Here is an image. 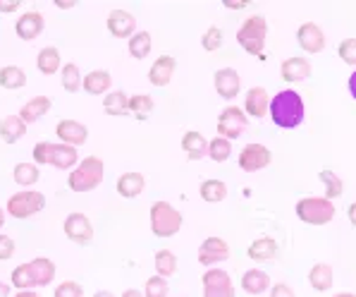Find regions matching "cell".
<instances>
[{
    "mask_svg": "<svg viewBox=\"0 0 356 297\" xmlns=\"http://www.w3.org/2000/svg\"><path fill=\"white\" fill-rule=\"evenodd\" d=\"M304 98L294 89H282L270 98V120L282 130H294L304 123Z\"/></svg>",
    "mask_w": 356,
    "mask_h": 297,
    "instance_id": "cell-1",
    "label": "cell"
},
{
    "mask_svg": "<svg viewBox=\"0 0 356 297\" xmlns=\"http://www.w3.org/2000/svg\"><path fill=\"white\" fill-rule=\"evenodd\" d=\"M36 166H53L58 170H72L79 163V153L74 146H67L63 142L53 144V142H38L31 151Z\"/></svg>",
    "mask_w": 356,
    "mask_h": 297,
    "instance_id": "cell-2",
    "label": "cell"
},
{
    "mask_svg": "<svg viewBox=\"0 0 356 297\" xmlns=\"http://www.w3.org/2000/svg\"><path fill=\"white\" fill-rule=\"evenodd\" d=\"M103 178H106V166H103L101 158L86 156L84 161L76 163V166L72 168V173L67 175V187L72 192L84 195V192L96 190V187L103 183Z\"/></svg>",
    "mask_w": 356,
    "mask_h": 297,
    "instance_id": "cell-3",
    "label": "cell"
},
{
    "mask_svg": "<svg viewBox=\"0 0 356 297\" xmlns=\"http://www.w3.org/2000/svg\"><path fill=\"white\" fill-rule=\"evenodd\" d=\"M266 38H268V22L263 15H251L242 22L237 29V43L244 48L249 56L261 58L266 51Z\"/></svg>",
    "mask_w": 356,
    "mask_h": 297,
    "instance_id": "cell-4",
    "label": "cell"
},
{
    "mask_svg": "<svg viewBox=\"0 0 356 297\" xmlns=\"http://www.w3.org/2000/svg\"><path fill=\"white\" fill-rule=\"evenodd\" d=\"M184 218L170 201H153L151 204V230L156 238H172L179 233Z\"/></svg>",
    "mask_w": 356,
    "mask_h": 297,
    "instance_id": "cell-5",
    "label": "cell"
},
{
    "mask_svg": "<svg viewBox=\"0 0 356 297\" xmlns=\"http://www.w3.org/2000/svg\"><path fill=\"white\" fill-rule=\"evenodd\" d=\"M335 204L325 197H304L297 201V218L309 225H325L335 218Z\"/></svg>",
    "mask_w": 356,
    "mask_h": 297,
    "instance_id": "cell-6",
    "label": "cell"
},
{
    "mask_svg": "<svg viewBox=\"0 0 356 297\" xmlns=\"http://www.w3.org/2000/svg\"><path fill=\"white\" fill-rule=\"evenodd\" d=\"M43 208H46V195H41V192H36V190L17 192V195H13L8 199V216L17 218V221L36 216Z\"/></svg>",
    "mask_w": 356,
    "mask_h": 297,
    "instance_id": "cell-7",
    "label": "cell"
},
{
    "mask_svg": "<svg viewBox=\"0 0 356 297\" xmlns=\"http://www.w3.org/2000/svg\"><path fill=\"white\" fill-rule=\"evenodd\" d=\"M237 163L244 173H259V170L268 168L273 163V151L266 144L251 142V144H246L242 151H239Z\"/></svg>",
    "mask_w": 356,
    "mask_h": 297,
    "instance_id": "cell-8",
    "label": "cell"
},
{
    "mask_svg": "<svg viewBox=\"0 0 356 297\" xmlns=\"http://www.w3.org/2000/svg\"><path fill=\"white\" fill-rule=\"evenodd\" d=\"M246 128H249V118H246V113L239 106H227L220 113V118H218V135L229 142L242 137Z\"/></svg>",
    "mask_w": 356,
    "mask_h": 297,
    "instance_id": "cell-9",
    "label": "cell"
},
{
    "mask_svg": "<svg viewBox=\"0 0 356 297\" xmlns=\"http://www.w3.org/2000/svg\"><path fill=\"white\" fill-rule=\"evenodd\" d=\"M201 285H204V297H234V283L222 268H208L201 276Z\"/></svg>",
    "mask_w": 356,
    "mask_h": 297,
    "instance_id": "cell-10",
    "label": "cell"
},
{
    "mask_svg": "<svg viewBox=\"0 0 356 297\" xmlns=\"http://www.w3.org/2000/svg\"><path fill=\"white\" fill-rule=\"evenodd\" d=\"M63 230H65V235H67V240L76 242V245H89V242L94 240V225H91L89 216H84V213H79V211L70 213V216L65 218Z\"/></svg>",
    "mask_w": 356,
    "mask_h": 297,
    "instance_id": "cell-11",
    "label": "cell"
},
{
    "mask_svg": "<svg viewBox=\"0 0 356 297\" xmlns=\"http://www.w3.org/2000/svg\"><path fill=\"white\" fill-rule=\"evenodd\" d=\"M297 43L301 46V51L304 53L316 56V53L325 51V34H323V29L318 24H314V22H304V24L297 29Z\"/></svg>",
    "mask_w": 356,
    "mask_h": 297,
    "instance_id": "cell-12",
    "label": "cell"
},
{
    "mask_svg": "<svg viewBox=\"0 0 356 297\" xmlns=\"http://www.w3.org/2000/svg\"><path fill=\"white\" fill-rule=\"evenodd\" d=\"M229 259V245L222 238H206L199 247L201 266H218Z\"/></svg>",
    "mask_w": 356,
    "mask_h": 297,
    "instance_id": "cell-13",
    "label": "cell"
},
{
    "mask_svg": "<svg viewBox=\"0 0 356 297\" xmlns=\"http://www.w3.org/2000/svg\"><path fill=\"white\" fill-rule=\"evenodd\" d=\"M56 135L58 139L63 142V144L67 146H81L86 144V139H89V128L86 125H81L79 120H60L56 125Z\"/></svg>",
    "mask_w": 356,
    "mask_h": 297,
    "instance_id": "cell-14",
    "label": "cell"
},
{
    "mask_svg": "<svg viewBox=\"0 0 356 297\" xmlns=\"http://www.w3.org/2000/svg\"><path fill=\"white\" fill-rule=\"evenodd\" d=\"M213 84H216L218 96L232 101V98H237V93L242 91V77H239L237 70L222 68V70H218L216 77H213Z\"/></svg>",
    "mask_w": 356,
    "mask_h": 297,
    "instance_id": "cell-15",
    "label": "cell"
},
{
    "mask_svg": "<svg viewBox=\"0 0 356 297\" xmlns=\"http://www.w3.org/2000/svg\"><path fill=\"white\" fill-rule=\"evenodd\" d=\"M43 26H46V20H43L41 13L36 10H29V13H22L19 20L15 22V31L22 41H34L43 34Z\"/></svg>",
    "mask_w": 356,
    "mask_h": 297,
    "instance_id": "cell-16",
    "label": "cell"
},
{
    "mask_svg": "<svg viewBox=\"0 0 356 297\" xmlns=\"http://www.w3.org/2000/svg\"><path fill=\"white\" fill-rule=\"evenodd\" d=\"M268 111H270V96L263 86H251L244 96V113L246 118H266Z\"/></svg>",
    "mask_w": 356,
    "mask_h": 297,
    "instance_id": "cell-17",
    "label": "cell"
},
{
    "mask_svg": "<svg viewBox=\"0 0 356 297\" xmlns=\"http://www.w3.org/2000/svg\"><path fill=\"white\" fill-rule=\"evenodd\" d=\"M106 24H108V31H111L115 38H131L136 34V20L127 10H113V13L108 15Z\"/></svg>",
    "mask_w": 356,
    "mask_h": 297,
    "instance_id": "cell-18",
    "label": "cell"
},
{
    "mask_svg": "<svg viewBox=\"0 0 356 297\" xmlns=\"http://www.w3.org/2000/svg\"><path fill=\"white\" fill-rule=\"evenodd\" d=\"M311 63L306 58L301 56H294V58H287L282 60L280 65V77L287 84H301V82H306L311 77Z\"/></svg>",
    "mask_w": 356,
    "mask_h": 297,
    "instance_id": "cell-19",
    "label": "cell"
},
{
    "mask_svg": "<svg viewBox=\"0 0 356 297\" xmlns=\"http://www.w3.org/2000/svg\"><path fill=\"white\" fill-rule=\"evenodd\" d=\"M175 68H177V60L172 56H161L158 60H153L149 70V82L153 86H158V89H163V86H168L172 82Z\"/></svg>",
    "mask_w": 356,
    "mask_h": 297,
    "instance_id": "cell-20",
    "label": "cell"
},
{
    "mask_svg": "<svg viewBox=\"0 0 356 297\" xmlns=\"http://www.w3.org/2000/svg\"><path fill=\"white\" fill-rule=\"evenodd\" d=\"M53 108V101L48 96H34L19 108V118L24 120V125H31V123H38L48 111Z\"/></svg>",
    "mask_w": 356,
    "mask_h": 297,
    "instance_id": "cell-21",
    "label": "cell"
},
{
    "mask_svg": "<svg viewBox=\"0 0 356 297\" xmlns=\"http://www.w3.org/2000/svg\"><path fill=\"white\" fill-rule=\"evenodd\" d=\"M246 254H249V259H254V261H273L280 257V245H277V240H273V238H259V240L251 242Z\"/></svg>",
    "mask_w": 356,
    "mask_h": 297,
    "instance_id": "cell-22",
    "label": "cell"
},
{
    "mask_svg": "<svg viewBox=\"0 0 356 297\" xmlns=\"http://www.w3.org/2000/svg\"><path fill=\"white\" fill-rule=\"evenodd\" d=\"M81 86H84V91L91 93V96H103V93H111L113 77L108 70H91L89 75H84Z\"/></svg>",
    "mask_w": 356,
    "mask_h": 297,
    "instance_id": "cell-23",
    "label": "cell"
},
{
    "mask_svg": "<svg viewBox=\"0 0 356 297\" xmlns=\"http://www.w3.org/2000/svg\"><path fill=\"white\" fill-rule=\"evenodd\" d=\"M182 151L187 153L189 161H201L204 156H208V139L201 132L189 130L182 137Z\"/></svg>",
    "mask_w": 356,
    "mask_h": 297,
    "instance_id": "cell-24",
    "label": "cell"
},
{
    "mask_svg": "<svg viewBox=\"0 0 356 297\" xmlns=\"http://www.w3.org/2000/svg\"><path fill=\"white\" fill-rule=\"evenodd\" d=\"M115 187H118L120 197H124V199H136V197L144 192L146 178L141 173H122L118 178V183H115Z\"/></svg>",
    "mask_w": 356,
    "mask_h": 297,
    "instance_id": "cell-25",
    "label": "cell"
},
{
    "mask_svg": "<svg viewBox=\"0 0 356 297\" xmlns=\"http://www.w3.org/2000/svg\"><path fill=\"white\" fill-rule=\"evenodd\" d=\"M242 290L249 295H263L270 290V276L261 268H249L242 276Z\"/></svg>",
    "mask_w": 356,
    "mask_h": 297,
    "instance_id": "cell-26",
    "label": "cell"
},
{
    "mask_svg": "<svg viewBox=\"0 0 356 297\" xmlns=\"http://www.w3.org/2000/svg\"><path fill=\"white\" fill-rule=\"evenodd\" d=\"M36 68H38V73L46 75V77L60 73V70H63V58H60L58 48L56 46L41 48V51H38V56H36Z\"/></svg>",
    "mask_w": 356,
    "mask_h": 297,
    "instance_id": "cell-27",
    "label": "cell"
},
{
    "mask_svg": "<svg viewBox=\"0 0 356 297\" xmlns=\"http://www.w3.org/2000/svg\"><path fill=\"white\" fill-rule=\"evenodd\" d=\"M24 135H26V125L19 115H8V118L0 120V139L5 144H17Z\"/></svg>",
    "mask_w": 356,
    "mask_h": 297,
    "instance_id": "cell-28",
    "label": "cell"
},
{
    "mask_svg": "<svg viewBox=\"0 0 356 297\" xmlns=\"http://www.w3.org/2000/svg\"><path fill=\"white\" fill-rule=\"evenodd\" d=\"M332 280H335V273H332V266L327 264H314L309 271V283L314 290L318 293H327L332 288Z\"/></svg>",
    "mask_w": 356,
    "mask_h": 297,
    "instance_id": "cell-29",
    "label": "cell"
},
{
    "mask_svg": "<svg viewBox=\"0 0 356 297\" xmlns=\"http://www.w3.org/2000/svg\"><path fill=\"white\" fill-rule=\"evenodd\" d=\"M31 271H34V278H36V285H51L53 280H56V264H53V259H48V257H36V259H31Z\"/></svg>",
    "mask_w": 356,
    "mask_h": 297,
    "instance_id": "cell-30",
    "label": "cell"
},
{
    "mask_svg": "<svg viewBox=\"0 0 356 297\" xmlns=\"http://www.w3.org/2000/svg\"><path fill=\"white\" fill-rule=\"evenodd\" d=\"M199 197L208 204H218V201H225L227 199V185L218 178L204 180L199 187Z\"/></svg>",
    "mask_w": 356,
    "mask_h": 297,
    "instance_id": "cell-31",
    "label": "cell"
},
{
    "mask_svg": "<svg viewBox=\"0 0 356 297\" xmlns=\"http://www.w3.org/2000/svg\"><path fill=\"white\" fill-rule=\"evenodd\" d=\"M103 111L113 118H122L129 113V96L124 91H111L103 98Z\"/></svg>",
    "mask_w": 356,
    "mask_h": 297,
    "instance_id": "cell-32",
    "label": "cell"
},
{
    "mask_svg": "<svg viewBox=\"0 0 356 297\" xmlns=\"http://www.w3.org/2000/svg\"><path fill=\"white\" fill-rule=\"evenodd\" d=\"M26 84V73L17 65H5L0 68V86L8 91H17Z\"/></svg>",
    "mask_w": 356,
    "mask_h": 297,
    "instance_id": "cell-33",
    "label": "cell"
},
{
    "mask_svg": "<svg viewBox=\"0 0 356 297\" xmlns=\"http://www.w3.org/2000/svg\"><path fill=\"white\" fill-rule=\"evenodd\" d=\"M13 178L19 187L29 190V187H34L41 180V170H38L36 163H17L13 170Z\"/></svg>",
    "mask_w": 356,
    "mask_h": 297,
    "instance_id": "cell-34",
    "label": "cell"
},
{
    "mask_svg": "<svg viewBox=\"0 0 356 297\" xmlns=\"http://www.w3.org/2000/svg\"><path fill=\"white\" fill-rule=\"evenodd\" d=\"M81 82H84V77L79 73V65L65 63L63 70H60V84H63V89L70 93H76L81 89Z\"/></svg>",
    "mask_w": 356,
    "mask_h": 297,
    "instance_id": "cell-35",
    "label": "cell"
},
{
    "mask_svg": "<svg viewBox=\"0 0 356 297\" xmlns=\"http://www.w3.org/2000/svg\"><path fill=\"white\" fill-rule=\"evenodd\" d=\"M127 46H129V56L131 58L144 60V58H149V53L153 48V38H151L149 31H136V34L129 38Z\"/></svg>",
    "mask_w": 356,
    "mask_h": 297,
    "instance_id": "cell-36",
    "label": "cell"
},
{
    "mask_svg": "<svg viewBox=\"0 0 356 297\" xmlns=\"http://www.w3.org/2000/svg\"><path fill=\"white\" fill-rule=\"evenodd\" d=\"M153 264H156V273L163 278H170L177 273V257L170 250H158L156 257H153Z\"/></svg>",
    "mask_w": 356,
    "mask_h": 297,
    "instance_id": "cell-37",
    "label": "cell"
},
{
    "mask_svg": "<svg viewBox=\"0 0 356 297\" xmlns=\"http://www.w3.org/2000/svg\"><path fill=\"white\" fill-rule=\"evenodd\" d=\"M318 178H321V183L325 185V199L332 201V199H339V197L344 195V183H342V178H339L337 173L323 168L318 173Z\"/></svg>",
    "mask_w": 356,
    "mask_h": 297,
    "instance_id": "cell-38",
    "label": "cell"
},
{
    "mask_svg": "<svg viewBox=\"0 0 356 297\" xmlns=\"http://www.w3.org/2000/svg\"><path fill=\"white\" fill-rule=\"evenodd\" d=\"M232 156V142L225 139V137H213L211 142H208V158L216 163H225L227 158Z\"/></svg>",
    "mask_w": 356,
    "mask_h": 297,
    "instance_id": "cell-39",
    "label": "cell"
},
{
    "mask_svg": "<svg viewBox=\"0 0 356 297\" xmlns=\"http://www.w3.org/2000/svg\"><path fill=\"white\" fill-rule=\"evenodd\" d=\"M10 283H13L17 290H31V288H36V278H34V271H31V264H19L17 268H13Z\"/></svg>",
    "mask_w": 356,
    "mask_h": 297,
    "instance_id": "cell-40",
    "label": "cell"
},
{
    "mask_svg": "<svg viewBox=\"0 0 356 297\" xmlns=\"http://www.w3.org/2000/svg\"><path fill=\"white\" fill-rule=\"evenodd\" d=\"M153 111V98L149 93H134L129 96V113L139 120H146Z\"/></svg>",
    "mask_w": 356,
    "mask_h": 297,
    "instance_id": "cell-41",
    "label": "cell"
},
{
    "mask_svg": "<svg viewBox=\"0 0 356 297\" xmlns=\"http://www.w3.org/2000/svg\"><path fill=\"white\" fill-rule=\"evenodd\" d=\"M201 46H204V51L208 53H216L222 48V29L218 24L208 26L204 31V36H201Z\"/></svg>",
    "mask_w": 356,
    "mask_h": 297,
    "instance_id": "cell-42",
    "label": "cell"
},
{
    "mask_svg": "<svg viewBox=\"0 0 356 297\" xmlns=\"http://www.w3.org/2000/svg\"><path fill=\"white\" fill-rule=\"evenodd\" d=\"M170 295V285H168V278L163 276H151L146 280V288H144V297H168Z\"/></svg>",
    "mask_w": 356,
    "mask_h": 297,
    "instance_id": "cell-43",
    "label": "cell"
},
{
    "mask_svg": "<svg viewBox=\"0 0 356 297\" xmlns=\"http://www.w3.org/2000/svg\"><path fill=\"white\" fill-rule=\"evenodd\" d=\"M337 56L342 58L344 65L356 68V38H344V41L337 46Z\"/></svg>",
    "mask_w": 356,
    "mask_h": 297,
    "instance_id": "cell-44",
    "label": "cell"
},
{
    "mask_svg": "<svg viewBox=\"0 0 356 297\" xmlns=\"http://www.w3.org/2000/svg\"><path fill=\"white\" fill-rule=\"evenodd\" d=\"M81 295H84V288L76 280H63L56 288V293H53V297H81Z\"/></svg>",
    "mask_w": 356,
    "mask_h": 297,
    "instance_id": "cell-45",
    "label": "cell"
},
{
    "mask_svg": "<svg viewBox=\"0 0 356 297\" xmlns=\"http://www.w3.org/2000/svg\"><path fill=\"white\" fill-rule=\"evenodd\" d=\"M15 257V240L10 235L0 233V261H8Z\"/></svg>",
    "mask_w": 356,
    "mask_h": 297,
    "instance_id": "cell-46",
    "label": "cell"
},
{
    "mask_svg": "<svg viewBox=\"0 0 356 297\" xmlns=\"http://www.w3.org/2000/svg\"><path fill=\"white\" fill-rule=\"evenodd\" d=\"M268 293H270V297H297V295H294V290L289 288L287 283H275V285H270V290H268Z\"/></svg>",
    "mask_w": 356,
    "mask_h": 297,
    "instance_id": "cell-47",
    "label": "cell"
},
{
    "mask_svg": "<svg viewBox=\"0 0 356 297\" xmlns=\"http://www.w3.org/2000/svg\"><path fill=\"white\" fill-rule=\"evenodd\" d=\"M19 8H22V3H19V0H10V3H5V0H0V13H3V15L17 13Z\"/></svg>",
    "mask_w": 356,
    "mask_h": 297,
    "instance_id": "cell-48",
    "label": "cell"
},
{
    "mask_svg": "<svg viewBox=\"0 0 356 297\" xmlns=\"http://www.w3.org/2000/svg\"><path fill=\"white\" fill-rule=\"evenodd\" d=\"M347 86H349V93H352V98H354V101H356V70H354V73H352V77H349Z\"/></svg>",
    "mask_w": 356,
    "mask_h": 297,
    "instance_id": "cell-49",
    "label": "cell"
},
{
    "mask_svg": "<svg viewBox=\"0 0 356 297\" xmlns=\"http://www.w3.org/2000/svg\"><path fill=\"white\" fill-rule=\"evenodd\" d=\"M347 218H349V223H352L354 228H356V201H354V204H349V208H347Z\"/></svg>",
    "mask_w": 356,
    "mask_h": 297,
    "instance_id": "cell-50",
    "label": "cell"
},
{
    "mask_svg": "<svg viewBox=\"0 0 356 297\" xmlns=\"http://www.w3.org/2000/svg\"><path fill=\"white\" fill-rule=\"evenodd\" d=\"M251 3H225V8L227 10H244V8H249Z\"/></svg>",
    "mask_w": 356,
    "mask_h": 297,
    "instance_id": "cell-51",
    "label": "cell"
},
{
    "mask_svg": "<svg viewBox=\"0 0 356 297\" xmlns=\"http://www.w3.org/2000/svg\"><path fill=\"white\" fill-rule=\"evenodd\" d=\"M122 297H144L141 295V290H134V288H129V290H124Z\"/></svg>",
    "mask_w": 356,
    "mask_h": 297,
    "instance_id": "cell-52",
    "label": "cell"
},
{
    "mask_svg": "<svg viewBox=\"0 0 356 297\" xmlns=\"http://www.w3.org/2000/svg\"><path fill=\"white\" fill-rule=\"evenodd\" d=\"M15 297H38V293H34V290H19Z\"/></svg>",
    "mask_w": 356,
    "mask_h": 297,
    "instance_id": "cell-53",
    "label": "cell"
},
{
    "mask_svg": "<svg viewBox=\"0 0 356 297\" xmlns=\"http://www.w3.org/2000/svg\"><path fill=\"white\" fill-rule=\"evenodd\" d=\"M10 295V288L5 283H0V297H8Z\"/></svg>",
    "mask_w": 356,
    "mask_h": 297,
    "instance_id": "cell-54",
    "label": "cell"
},
{
    "mask_svg": "<svg viewBox=\"0 0 356 297\" xmlns=\"http://www.w3.org/2000/svg\"><path fill=\"white\" fill-rule=\"evenodd\" d=\"M94 297H115V295L108 293V290H98V293H94Z\"/></svg>",
    "mask_w": 356,
    "mask_h": 297,
    "instance_id": "cell-55",
    "label": "cell"
},
{
    "mask_svg": "<svg viewBox=\"0 0 356 297\" xmlns=\"http://www.w3.org/2000/svg\"><path fill=\"white\" fill-rule=\"evenodd\" d=\"M3 223H5V208L0 206V228H3Z\"/></svg>",
    "mask_w": 356,
    "mask_h": 297,
    "instance_id": "cell-56",
    "label": "cell"
},
{
    "mask_svg": "<svg viewBox=\"0 0 356 297\" xmlns=\"http://www.w3.org/2000/svg\"><path fill=\"white\" fill-rule=\"evenodd\" d=\"M332 297H356V295L354 293H335Z\"/></svg>",
    "mask_w": 356,
    "mask_h": 297,
    "instance_id": "cell-57",
    "label": "cell"
}]
</instances>
